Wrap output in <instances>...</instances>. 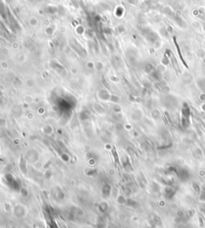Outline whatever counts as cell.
I'll return each mask as SVG.
<instances>
[{"instance_id": "1", "label": "cell", "mask_w": 205, "mask_h": 228, "mask_svg": "<svg viewBox=\"0 0 205 228\" xmlns=\"http://www.w3.org/2000/svg\"><path fill=\"white\" fill-rule=\"evenodd\" d=\"M178 174H179V178L181 179L182 181H184V180H187L190 176L189 174V172L187 171L186 169L184 168H181L179 170V172H178Z\"/></svg>"}, {"instance_id": "2", "label": "cell", "mask_w": 205, "mask_h": 228, "mask_svg": "<svg viewBox=\"0 0 205 228\" xmlns=\"http://www.w3.org/2000/svg\"><path fill=\"white\" fill-rule=\"evenodd\" d=\"M164 194H165V197L168 199L172 198L175 195V190L173 187H167L165 189H164Z\"/></svg>"}, {"instance_id": "3", "label": "cell", "mask_w": 205, "mask_h": 228, "mask_svg": "<svg viewBox=\"0 0 205 228\" xmlns=\"http://www.w3.org/2000/svg\"><path fill=\"white\" fill-rule=\"evenodd\" d=\"M153 223H154V224L155 225H161V223H162V222H161V219L159 218V217H158V216H154V218H153Z\"/></svg>"}, {"instance_id": "4", "label": "cell", "mask_w": 205, "mask_h": 228, "mask_svg": "<svg viewBox=\"0 0 205 228\" xmlns=\"http://www.w3.org/2000/svg\"><path fill=\"white\" fill-rule=\"evenodd\" d=\"M192 187H193V189L195 190V191L197 192V193H200V186H199L198 183H193V184H192Z\"/></svg>"}, {"instance_id": "5", "label": "cell", "mask_w": 205, "mask_h": 228, "mask_svg": "<svg viewBox=\"0 0 205 228\" xmlns=\"http://www.w3.org/2000/svg\"><path fill=\"white\" fill-rule=\"evenodd\" d=\"M200 198L203 201H205V186H204L202 188V191H201V195L200 196Z\"/></svg>"}, {"instance_id": "6", "label": "cell", "mask_w": 205, "mask_h": 228, "mask_svg": "<svg viewBox=\"0 0 205 228\" xmlns=\"http://www.w3.org/2000/svg\"><path fill=\"white\" fill-rule=\"evenodd\" d=\"M200 210L203 212V214L205 215V204H203L201 206V207H200Z\"/></svg>"}]
</instances>
